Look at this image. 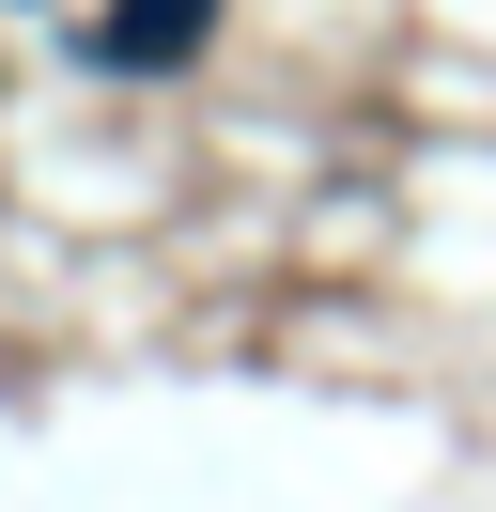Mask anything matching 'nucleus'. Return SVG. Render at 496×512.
I'll return each instance as SVG.
<instances>
[{"label":"nucleus","mask_w":496,"mask_h":512,"mask_svg":"<svg viewBox=\"0 0 496 512\" xmlns=\"http://www.w3.org/2000/svg\"><path fill=\"white\" fill-rule=\"evenodd\" d=\"M217 47V0H109L93 16V63L109 78H171V63H202Z\"/></svg>","instance_id":"nucleus-1"}]
</instances>
